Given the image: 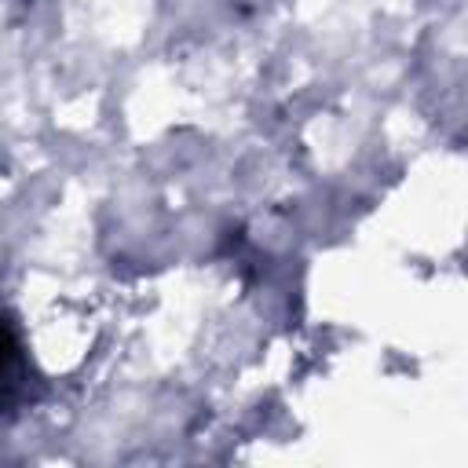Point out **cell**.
<instances>
[{"label": "cell", "instance_id": "cell-1", "mask_svg": "<svg viewBox=\"0 0 468 468\" xmlns=\"http://www.w3.org/2000/svg\"><path fill=\"white\" fill-rule=\"evenodd\" d=\"M26 380H29V366L22 355V340L11 325V318L0 311V413H11L22 399H26Z\"/></svg>", "mask_w": 468, "mask_h": 468}]
</instances>
